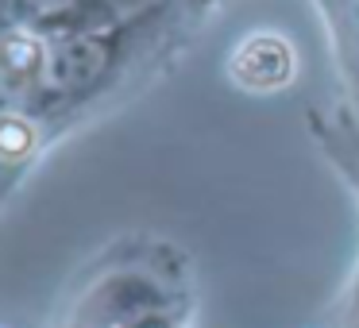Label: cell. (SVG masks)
<instances>
[{
  "label": "cell",
  "mask_w": 359,
  "mask_h": 328,
  "mask_svg": "<svg viewBox=\"0 0 359 328\" xmlns=\"http://www.w3.org/2000/svg\"><path fill=\"white\" fill-rule=\"evenodd\" d=\"M344 8H348V24H351V35L359 43V0H344Z\"/></svg>",
  "instance_id": "obj_6"
},
{
  "label": "cell",
  "mask_w": 359,
  "mask_h": 328,
  "mask_svg": "<svg viewBox=\"0 0 359 328\" xmlns=\"http://www.w3.org/2000/svg\"><path fill=\"white\" fill-rule=\"evenodd\" d=\"M104 43L89 39V35H70V39H58L47 47V70H43V86L58 89H81L104 70Z\"/></svg>",
  "instance_id": "obj_2"
},
{
  "label": "cell",
  "mask_w": 359,
  "mask_h": 328,
  "mask_svg": "<svg viewBox=\"0 0 359 328\" xmlns=\"http://www.w3.org/2000/svg\"><path fill=\"white\" fill-rule=\"evenodd\" d=\"M20 4H27L39 16H62V12L74 8V0H20Z\"/></svg>",
  "instance_id": "obj_5"
},
{
  "label": "cell",
  "mask_w": 359,
  "mask_h": 328,
  "mask_svg": "<svg viewBox=\"0 0 359 328\" xmlns=\"http://www.w3.org/2000/svg\"><path fill=\"white\" fill-rule=\"evenodd\" d=\"M32 143H35V128L24 116H16V112L0 109V166L20 163L32 151Z\"/></svg>",
  "instance_id": "obj_4"
},
{
  "label": "cell",
  "mask_w": 359,
  "mask_h": 328,
  "mask_svg": "<svg viewBox=\"0 0 359 328\" xmlns=\"http://www.w3.org/2000/svg\"><path fill=\"white\" fill-rule=\"evenodd\" d=\"M47 70V43L32 35H4L0 39V109H8L27 86L43 81Z\"/></svg>",
  "instance_id": "obj_3"
},
{
  "label": "cell",
  "mask_w": 359,
  "mask_h": 328,
  "mask_svg": "<svg viewBox=\"0 0 359 328\" xmlns=\"http://www.w3.org/2000/svg\"><path fill=\"white\" fill-rule=\"evenodd\" d=\"M294 70H297L294 47L274 32L248 35V39L232 50V58H228L232 81L240 89H248V93H274V89L290 86Z\"/></svg>",
  "instance_id": "obj_1"
}]
</instances>
